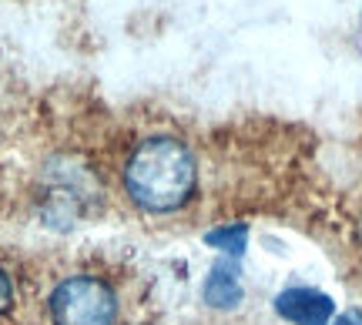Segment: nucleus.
Masks as SVG:
<instances>
[{"mask_svg":"<svg viewBox=\"0 0 362 325\" xmlns=\"http://www.w3.org/2000/svg\"><path fill=\"white\" fill-rule=\"evenodd\" d=\"M248 242V228L245 225H225V228H215V232L205 235V245L218 248L225 255H242Z\"/></svg>","mask_w":362,"mask_h":325,"instance_id":"nucleus-5","label":"nucleus"},{"mask_svg":"<svg viewBox=\"0 0 362 325\" xmlns=\"http://www.w3.org/2000/svg\"><path fill=\"white\" fill-rule=\"evenodd\" d=\"M202 295L211 309H235L242 302V278H238V265L228 259H221L211 265V272L205 278Z\"/></svg>","mask_w":362,"mask_h":325,"instance_id":"nucleus-4","label":"nucleus"},{"mask_svg":"<svg viewBox=\"0 0 362 325\" xmlns=\"http://www.w3.org/2000/svg\"><path fill=\"white\" fill-rule=\"evenodd\" d=\"M198 165L192 148L171 134L144 138L124 165V191L148 215H171L192 201Z\"/></svg>","mask_w":362,"mask_h":325,"instance_id":"nucleus-1","label":"nucleus"},{"mask_svg":"<svg viewBox=\"0 0 362 325\" xmlns=\"http://www.w3.org/2000/svg\"><path fill=\"white\" fill-rule=\"evenodd\" d=\"M13 305V285H11V278H7V272L0 268V315L7 312Z\"/></svg>","mask_w":362,"mask_h":325,"instance_id":"nucleus-6","label":"nucleus"},{"mask_svg":"<svg viewBox=\"0 0 362 325\" xmlns=\"http://www.w3.org/2000/svg\"><path fill=\"white\" fill-rule=\"evenodd\" d=\"M332 325H362V322H359V319H352V315H339Z\"/></svg>","mask_w":362,"mask_h":325,"instance_id":"nucleus-7","label":"nucleus"},{"mask_svg":"<svg viewBox=\"0 0 362 325\" xmlns=\"http://www.w3.org/2000/svg\"><path fill=\"white\" fill-rule=\"evenodd\" d=\"M275 312L282 315L285 322H292V325H329L332 322L336 305H332V299H329L325 292L296 285V288L279 292V299H275Z\"/></svg>","mask_w":362,"mask_h":325,"instance_id":"nucleus-3","label":"nucleus"},{"mask_svg":"<svg viewBox=\"0 0 362 325\" xmlns=\"http://www.w3.org/2000/svg\"><path fill=\"white\" fill-rule=\"evenodd\" d=\"M54 325H115L117 322V292L104 278L71 275L57 282L47 299Z\"/></svg>","mask_w":362,"mask_h":325,"instance_id":"nucleus-2","label":"nucleus"}]
</instances>
